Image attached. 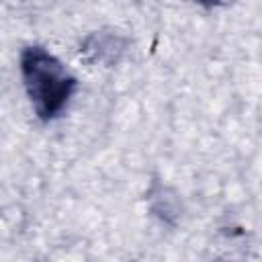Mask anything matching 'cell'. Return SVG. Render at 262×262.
Returning a JSON list of instances; mask_svg holds the SVG:
<instances>
[{
  "label": "cell",
  "instance_id": "obj_1",
  "mask_svg": "<svg viewBox=\"0 0 262 262\" xmlns=\"http://www.w3.org/2000/svg\"><path fill=\"white\" fill-rule=\"evenodd\" d=\"M20 63L25 86L31 102L35 104V111L43 119L55 117L74 90V78L51 53L41 47H29L23 53Z\"/></svg>",
  "mask_w": 262,
  "mask_h": 262
},
{
  "label": "cell",
  "instance_id": "obj_2",
  "mask_svg": "<svg viewBox=\"0 0 262 262\" xmlns=\"http://www.w3.org/2000/svg\"><path fill=\"white\" fill-rule=\"evenodd\" d=\"M201 2H217V0H201Z\"/></svg>",
  "mask_w": 262,
  "mask_h": 262
}]
</instances>
